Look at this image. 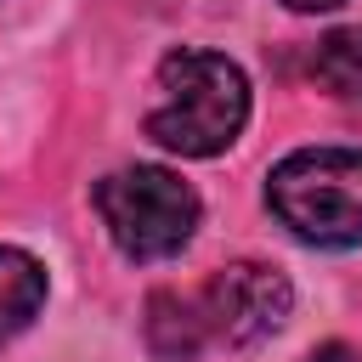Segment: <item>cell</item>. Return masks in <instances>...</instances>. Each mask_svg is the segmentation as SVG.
Masks as SVG:
<instances>
[{
	"mask_svg": "<svg viewBox=\"0 0 362 362\" xmlns=\"http://www.w3.org/2000/svg\"><path fill=\"white\" fill-rule=\"evenodd\" d=\"M45 305V266L28 249L0 243V345H11Z\"/></svg>",
	"mask_w": 362,
	"mask_h": 362,
	"instance_id": "5b68a950",
	"label": "cell"
},
{
	"mask_svg": "<svg viewBox=\"0 0 362 362\" xmlns=\"http://www.w3.org/2000/svg\"><path fill=\"white\" fill-rule=\"evenodd\" d=\"M283 6H288V11H334L339 0H283Z\"/></svg>",
	"mask_w": 362,
	"mask_h": 362,
	"instance_id": "ba28073f",
	"label": "cell"
},
{
	"mask_svg": "<svg viewBox=\"0 0 362 362\" xmlns=\"http://www.w3.org/2000/svg\"><path fill=\"white\" fill-rule=\"evenodd\" d=\"M272 215L317 249L362 243V147H300L266 181Z\"/></svg>",
	"mask_w": 362,
	"mask_h": 362,
	"instance_id": "7a4b0ae2",
	"label": "cell"
},
{
	"mask_svg": "<svg viewBox=\"0 0 362 362\" xmlns=\"http://www.w3.org/2000/svg\"><path fill=\"white\" fill-rule=\"evenodd\" d=\"M311 79L334 96H362V23L328 28L311 51Z\"/></svg>",
	"mask_w": 362,
	"mask_h": 362,
	"instance_id": "8992f818",
	"label": "cell"
},
{
	"mask_svg": "<svg viewBox=\"0 0 362 362\" xmlns=\"http://www.w3.org/2000/svg\"><path fill=\"white\" fill-rule=\"evenodd\" d=\"M305 362H362V345H351V339H328V345H317Z\"/></svg>",
	"mask_w": 362,
	"mask_h": 362,
	"instance_id": "52a82bcc",
	"label": "cell"
},
{
	"mask_svg": "<svg viewBox=\"0 0 362 362\" xmlns=\"http://www.w3.org/2000/svg\"><path fill=\"white\" fill-rule=\"evenodd\" d=\"M153 107H147V136L164 153L181 158H215L238 141L243 119H249V79L232 57L221 51H198L181 45L158 62V85H153Z\"/></svg>",
	"mask_w": 362,
	"mask_h": 362,
	"instance_id": "6da1fadb",
	"label": "cell"
},
{
	"mask_svg": "<svg viewBox=\"0 0 362 362\" xmlns=\"http://www.w3.org/2000/svg\"><path fill=\"white\" fill-rule=\"evenodd\" d=\"M96 215L119 255L170 260L187 249V238L198 226V192L158 164H124L96 181Z\"/></svg>",
	"mask_w": 362,
	"mask_h": 362,
	"instance_id": "3957f363",
	"label": "cell"
},
{
	"mask_svg": "<svg viewBox=\"0 0 362 362\" xmlns=\"http://www.w3.org/2000/svg\"><path fill=\"white\" fill-rule=\"evenodd\" d=\"M187 305H192V322H198L204 351H209V345L243 351V345L272 339V334L288 322L294 288H288V277H283L277 266H266V260H232V266H221L209 283L187 288Z\"/></svg>",
	"mask_w": 362,
	"mask_h": 362,
	"instance_id": "277c9868",
	"label": "cell"
}]
</instances>
